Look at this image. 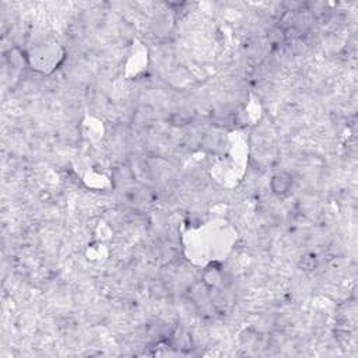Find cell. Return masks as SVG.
Here are the masks:
<instances>
[{"instance_id": "obj_2", "label": "cell", "mask_w": 358, "mask_h": 358, "mask_svg": "<svg viewBox=\"0 0 358 358\" xmlns=\"http://www.w3.org/2000/svg\"><path fill=\"white\" fill-rule=\"evenodd\" d=\"M291 188H293V177L286 171L276 172L270 179V189L277 196L287 195L291 190Z\"/></svg>"}, {"instance_id": "obj_1", "label": "cell", "mask_w": 358, "mask_h": 358, "mask_svg": "<svg viewBox=\"0 0 358 358\" xmlns=\"http://www.w3.org/2000/svg\"><path fill=\"white\" fill-rule=\"evenodd\" d=\"M63 59V49L58 44L37 45L29 55L33 69L41 73L52 72Z\"/></svg>"}]
</instances>
